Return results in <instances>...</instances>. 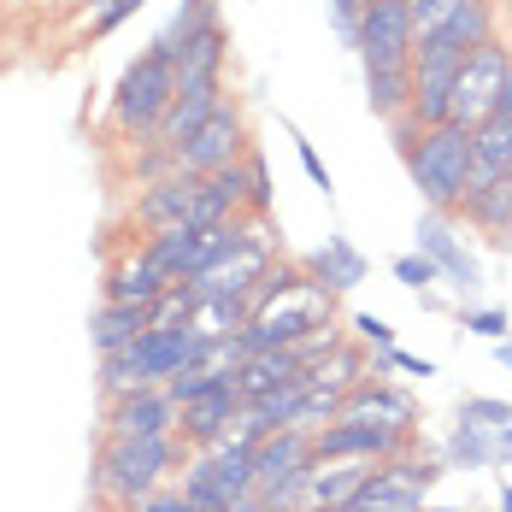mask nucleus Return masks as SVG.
I'll return each instance as SVG.
<instances>
[{
    "label": "nucleus",
    "mask_w": 512,
    "mask_h": 512,
    "mask_svg": "<svg viewBox=\"0 0 512 512\" xmlns=\"http://www.w3.org/2000/svg\"><path fill=\"white\" fill-rule=\"evenodd\" d=\"M495 454H501V465L512 460V418L501 424V430H495Z\"/></svg>",
    "instance_id": "45"
},
{
    "label": "nucleus",
    "mask_w": 512,
    "mask_h": 512,
    "mask_svg": "<svg viewBox=\"0 0 512 512\" xmlns=\"http://www.w3.org/2000/svg\"><path fill=\"white\" fill-rule=\"evenodd\" d=\"M389 271H395V283H401V289H430V283L442 277V271H436V265H430L424 254H401L395 265H389Z\"/></svg>",
    "instance_id": "35"
},
{
    "label": "nucleus",
    "mask_w": 512,
    "mask_h": 512,
    "mask_svg": "<svg viewBox=\"0 0 512 512\" xmlns=\"http://www.w3.org/2000/svg\"><path fill=\"white\" fill-rule=\"evenodd\" d=\"M448 460L465 465V471L501 465V454H495V430H489V424H471V418H460V424H454V436H448Z\"/></svg>",
    "instance_id": "31"
},
{
    "label": "nucleus",
    "mask_w": 512,
    "mask_h": 512,
    "mask_svg": "<svg viewBox=\"0 0 512 512\" xmlns=\"http://www.w3.org/2000/svg\"><path fill=\"white\" fill-rule=\"evenodd\" d=\"M371 471H377V460H318L307 477V507H354Z\"/></svg>",
    "instance_id": "21"
},
{
    "label": "nucleus",
    "mask_w": 512,
    "mask_h": 512,
    "mask_svg": "<svg viewBox=\"0 0 512 512\" xmlns=\"http://www.w3.org/2000/svg\"><path fill=\"white\" fill-rule=\"evenodd\" d=\"M154 330V312L148 307H124V301H101V312L89 318V336H95V348L106 354H124L130 342H142Z\"/></svg>",
    "instance_id": "23"
},
{
    "label": "nucleus",
    "mask_w": 512,
    "mask_h": 512,
    "mask_svg": "<svg viewBox=\"0 0 512 512\" xmlns=\"http://www.w3.org/2000/svg\"><path fill=\"white\" fill-rule=\"evenodd\" d=\"M242 383L230 377V383H218V389H206L195 401H183L177 407V436H183V448L189 454H206V448H218L230 430H236V418H242Z\"/></svg>",
    "instance_id": "9"
},
{
    "label": "nucleus",
    "mask_w": 512,
    "mask_h": 512,
    "mask_svg": "<svg viewBox=\"0 0 512 512\" xmlns=\"http://www.w3.org/2000/svg\"><path fill=\"white\" fill-rule=\"evenodd\" d=\"M242 165H248V212H254V218H271L277 189H271V171H265V159L248 148V159H242Z\"/></svg>",
    "instance_id": "34"
},
{
    "label": "nucleus",
    "mask_w": 512,
    "mask_h": 512,
    "mask_svg": "<svg viewBox=\"0 0 512 512\" xmlns=\"http://www.w3.org/2000/svg\"><path fill=\"white\" fill-rule=\"evenodd\" d=\"M171 283H177V277H165L154 259L136 248L130 259H118V265L106 271V301H124V307H148L154 312V301L171 289Z\"/></svg>",
    "instance_id": "20"
},
{
    "label": "nucleus",
    "mask_w": 512,
    "mask_h": 512,
    "mask_svg": "<svg viewBox=\"0 0 512 512\" xmlns=\"http://www.w3.org/2000/svg\"><path fill=\"white\" fill-rule=\"evenodd\" d=\"M183 460V436H106L95 454V489L112 501V512H136V501H148Z\"/></svg>",
    "instance_id": "1"
},
{
    "label": "nucleus",
    "mask_w": 512,
    "mask_h": 512,
    "mask_svg": "<svg viewBox=\"0 0 512 512\" xmlns=\"http://www.w3.org/2000/svg\"><path fill=\"white\" fill-rule=\"evenodd\" d=\"M177 89H183L177 59L148 42V48L124 65V77H118V89H112V130H124V136H154V124L165 118V106L177 101Z\"/></svg>",
    "instance_id": "4"
},
{
    "label": "nucleus",
    "mask_w": 512,
    "mask_h": 512,
    "mask_svg": "<svg viewBox=\"0 0 512 512\" xmlns=\"http://www.w3.org/2000/svg\"><path fill=\"white\" fill-rule=\"evenodd\" d=\"M501 512H512V483H507V489H501Z\"/></svg>",
    "instance_id": "49"
},
{
    "label": "nucleus",
    "mask_w": 512,
    "mask_h": 512,
    "mask_svg": "<svg viewBox=\"0 0 512 512\" xmlns=\"http://www.w3.org/2000/svg\"><path fill=\"white\" fill-rule=\"evenodd\" d=\"M489 242H495L501 254H512V224H507V230H501V236H489Z\"/></svg>",
    "instance_id": "48"
},
{
    "label": "nucleus",
    "mask_w": 512,
    "mask_h": 512,
    "mask_svg": "<svg viewBox=\"0 0 512 512\" xmlns=\"http://www.w3.org/2000/svg\"><path fill=\"white\" fill-rule=\"evenodd\" d=\"M460 418H471V424H489V430H501L512 418V401H489V395H471L460 407Z\"/></svg>",
    "instance_id": "37"
},
{
    "label": "nucleus",
    "mask_w": 512,
    "mask_h": 512,
    "mask_svg": "<svg viewBox=\"0 0 512 512\" xmlns=\"http://www.w3.org/2000/svg\"><path fill=\"white\" fill-rule=\"evenodd\" d=\"M201 248H206V230H195V224H171V230H154L142 242V254L154 259L165 277H195L201 271Z\"/></svg>",
    "instance_id": "22"
},
{
    "label": "nucleus",
    "mask_w": 512,
    "mask_h": 512,
    "mask_svg": "<svg viewBox=\"0 0 512 512\" xmlns=\"http://www.w3.org/2000/svg\"><path fill=\"white\" fill-rule=\"evenodd\" d=\"M301 271H307L312 283H324L330 295H348V289H359V283H365L371 259L359 254L348 236H324V248H312V254L301 259Z\"/></svg>",
    "instance_id": "19"
},
{
    "label": "nucleus",
    "mask_w": 512,
    "mask_h": 512,
    "mask_svg": "<svg viewBox=\"0 0 512 512\" xmlns=\"http://www.w3.org/2000/svg\"><path fill=\"white\" fill-rule=\"evenodd\" d=\"M412 236H418V254L430 259V265H436L454 289H465V295H471V289L483 283L477 259L465 254V242L454 236V224H448V212H436V206H430V212L418 218V230H412Z\"/></svg>",
    "instance_id": "13"
},
{
    "label": "nucleus",
    "mask_w": 512,
    "mask_h": 512,
    "mask_svg": "<svg viewBox=\"0 0 512 512\" xmlns=\"http://www.w3.org/2000/svg\"><path fill=\"white\" fill-rule=\"evenodd\" d=\"M454 6H460V0H407V12H412V24H418V36H424V30H436V24H442Z\"/></svg>",
    "instance_id": "40"
},
{
    "label": "nucleus",
    "mask_w": 512,
    "mask_h": 512,
    "mask_svg": "<svg viewBox=\"0 0 512 512\" xmlns=\"http://www.w3.org/2000/svg\"><path fill=\"white\" fill-rule=\"evenodd\" d=\"M195 189H201V177H189V171H171V177H159V183H142L130 218H136L148 236H154V230H171V224H189Z\"/></svg>",
    "instance_id": "16"
},
{
    "label": "nucleus",
    "mask_w": 512,
    "mask_h": 512,
    "mask_svg": "<svg viewBox=\"0 0 512 512\" xmlns=\"http://www.w3.org/2000/svg\"><path fill=\"white\" fill-rule=\"evenodd\" d=\"M418 512H454V507H418Z\"/></svg>",
    "instance_id": "51"
},
{
    "label": "nucleus",
    "mask_w": 512,
    "mask_h": 512,
    "mask_svg": "<svg viewBox=\"0 0 512 512\" xmlns=\"http://www.w3.org/2000/svg\"><path fill=\"white\" fill-rule=\"evenodd\" d=\"M289 142H295V154H301V171H307L312 183H318V189L330 195V165H324V159L312 154V142H307V136H301V130H289Z\"/></svg>",
    "instance_id": "41"
},
{
    "label": "nucleus",
    "mask_w": 512,
    "mask_h": 512,
    "mask_svg": "<svg viewBox=\"0 0 512 512\" xmlns=\"http://www.w3.org/2000/svg\"><path fill=\"white\" fill-rule=\"evenodd\" d=\"M330 307H336V295L301 271L289 289L265 295V301L254 307L248 330H242V342H248V354H259V348H295L301 336H312V330L330 324Z\"/></svg>",
    "instance_id": "3"
},
{
    "label": "nucleus",
    "mask_w": 512,
    "mask_h": 512,
    "mask_svg": "<svg viewBox=\"0 0 512 512\" xmlns=\"http://www.w3.org/2000/svg\"><path fill=\"white\" fill-rule=\"evenodd\" d=\"M312 465H318L312 430H301V424H283V430H271L265 442H254V489L289 483V477H307Z\"/></svg>",
    "instance_id": "12"
},
{
    "label": "nucleus",
    "mask_w": 512,
    "mask_h": 512,
    "mask_svg": "<svg viewBox=\"0 0 512 512\" xmlns=\"http://www.w3.org/2000/svg\"><path fill=\"white\" fill-rule=\"evenodd\" d=\"M471 165H477V142L465 124H436L418 136V148L407 154V171L418 183V195L436 206V212H454L465 201V183H471Z\"/></svg>",
    "instance_id": "2"
},
{
    "label": "nucleus",
    "mask_w": 512,
    "mask_h": 512,
    "mask_svg": "<svg viewBox=\"0 0 512 512\" xmlns=\"http://www.w3.org/2000/svg\"><path fill=\"white\" fill-rule=\"evenodd\" d=\"M224 59H230V30L218 18H206L189 36V48L177 53V77L183 83H212V77H224Z\"/></svg>",
    "instance_id": "24"
},
{
    "label": "nucleus",
    "mask_w": 512,
    "mask_h": 512,
    "mask_svg": "<svg viewBox=\"0 0 512 512\" xmlns=\"http://www.w3.org/2000/svg\"><path fill=\"white\" fill-rule=\"evenodd\" d=\"M224 512H265V501H259V489H248V495H236Z\"/></svg>",
    "instance_id": "44"
},
{
    "label": "nucleus",
    "mask_w": 512,
    "mask_h": 512,
    "mask_svg": "<svg viewBox=\"0 0 512 512\" xmlns=\"http://www.w3.org/2000/svg\"><path fill=\"white\" fill-rule=\"evenodd\" d=\"M365 354H371L365 342H342L324 365H312L307 377H312V383H330V389H354V383L371 377V359H365Z\"/></svg>",
    "instance_id": "32"
},
{
    "label": "nucleus",
    "mask_w": 512,
    "mask_h": 512,
    "mask_svg": "<svg viewBox=\"0 0 512 512\" xmlns=\"http://www.w3.org/2000/svg\"><path fill=\"white\" fill-rule=\"evenodd\" d=\"M136 512H195V507H189L183 489H154L148 501H136Z\"/></svg>",
    "instance_id": "42"
},
{
    "label": "nucleus",
    "mask_w": 512,
    "mask_h": 512,
    "mask_svg": "<svg viewBox=\"0 0 512 512\" xmlns=\"http://www.w3.org/2000/svg\"><path fill=\"white\" fill-rule=\"evenodd\" d=\"M242 212H248V165H224V171L201 177L195 206H189V224L195 230H218V224H230Z\"/></svg>",
    "instance_id": "18"
},
{
    "label": "nucleus",
    "mask_w": 512,
    "mask_h": 512,
    "mask_svg": "<svg viewBox=\"0 0 512 512\" xmlns=\"http://www.w3.org/2000/svg\"><path fill=\"white\" fill-rule=\"evenodd\" d=\"M354 342H365V348H377V354H389V348H395V330H389L383 318L359 312V318H354Z\"/></svg>",
    "instance_id": "39"
},
{
    "label": "nucleus",
    "mask_w": 512,
    "mask_h": 512,
    "mask_svg": "<svg viewBox=\"0 0 512 512\" xmlns=\"http://www.w3.org/2000/svg\"><path fill=\"white\" fill-rule=\"evenodd\" d=\"M412 53H418V24H412L407 0H365V12H359V59H365V71L412 65Z\"/></svg>",
    "instance_id": "6"
},
{
    "label": "nucleus",
    "mask_w": 512,
    "mask_h": 512,
    "mask_svg": "<svg viewBox=\"0 0 512 512\" xmlns=\"http://www.w3.org/2000/svg\"><path fill=\"white\" fill-rule=\"evenodd\" d=\"M189 6H201V12H218V0H189Z\"/></svg>",
    "instance_id": "50"
},
{
    "label": "nucleus",
    "mask_w": 512,
    "mask_h": 512,
    "mask_svg": "<svg viewBox=\"0 0 512 512\" xmlns=\"http://www.w3.org/2000/svg\"><path fill=\"white\" fill-rule=\"evenodd\" d=\"M177 489L189 495V507H195V512H224V507H230V489L218 483L212 454H189V460H183V483H177Z\"/></svg>",
    "instance_id": "29"
},
{
    "label": "nucleus",
    "mask_w": 512,
    "mask_h": 512,
    "mask_svg": "<svg viewBox=\"0 0 512 512\" xmlns=\"http://www.w3.org/2000/svg\"><path fill=\"white\" fill-rule=\"evenodd\" d=\"M389 371H407V377H436V365L430 359H418V354H401V348H389V354H377Z\"/></svg>",
    "instance_id": "43"
},
{
    "label": "nucleus",
    "mask_w": 512,
    "mask_h": 512,
    "mask_svg": "<svg viewBox=\"0 0 512 512\" xmlns=\"http://www.w3.org/2000/svg\"><path fill=\"white\" fill-rule=\"evenodd\" d=\"M436 477H442V465L407 460V454L377 460L371 483L354 495V512H418L424 507V495L436 489Z\"/></svg>",
    "instance_id": "7"
},
{
    "label": "nucleus",
    "mask_w": 512,
    "mask_h": 512,
    "mask_svg": "<svg viewBox=\"0 0 512 512\" xmlns=\"http://www.w3.org/2000/svg\"><path fill=\"white\" fill-rule=\"evenodd\" d=\"M148 0H106V6H95V18H89V36H112L130 12H142Z\"/></svg>",
    "instance_id": "36"
},
{
    "label": "nucleus",
    "mask_w": 512,
    "mask_h": 512,
    "mask_svg": "<svg viewBox=\"0 0 512 512\" xmlns=\"http://www.w3.org/2000/svg\"><path fill=\"white\" fill-rule=\"evenodd\" d=\"M342 418H371V424H389V430H418V407H412L407 389H395L389 377H365L342 395Z\"/></svg>",
    "instance_id": "17"
},
{
    "label": "nucleus",
    "mask_w": 512,
    "mask_h": 512,
    "mask_svg": "<svg viewBox=\"0 0 512 512\" xmlns=\"http://www.w3.org/2000/svg\"><path fill=\"white\" fill-rule=\"evenodd\" d=\"M460 212L483 230V236H501L512 224V177H489V183H471L465 189Z\"/></svg>",
    "instance_id": "26"
},
{
    "label": "nucleus",
    "mask_w": 512,
    "mask_h": 512,
    "mask_svg": "<svg viewBox=\"0 0 512 512\" xmlns=\"http://www.w3.org/2000/svg\"><path fill=\"white\" fill-rule=\"evenodd\" d=\"M307 365L295 359V348H259V354L242 359V371H236V383H242V395H271V389H283V383H295Z\"/></svg>",
    "instance_id": "25"
},
{
    "label": "nucleus",
    "mask_w": 512,
    "mask_h": 512,
    "mask_svg": "<svg viewBox=\"0 0 512 512\" xmlns=\"http://www.w3.org/2000/svg\"><path fill=\"white\" fill-rule=\"evenodd\" d=\"M495 112H507L512 118V48H507V83H501V106H495Z\"/></svg>",
    "instance_id": "46"
},
{
    "label": "nucleus",
    "mask_w": 512,
    "mask_h": 512,
    "mask_svg": "<svg viewBox=\"0 0 512 512\" xmlns=\"http://www.w3.org/2000/svg\"><path fill=\"white\" fill-rule=\"evenodd\" d=\"M460 330H471V336H489V342H501V336H507V312H501V307L460 312Z\"/></svg>",
    "instance_id": "38"
},
{
    "label": "nucleus",
    "mask_w": 512,
    "mask_h": 512,
    "mask_svg": "<svg viewBox=\"0 0 512 512\" xmlns=\"http://www.w3.org/2000/svg\"><path fill=\"white\" fill-rule=\"evenodd\" d=\"M312 448H318V460H395L412 448V436L389 430V424H371V418H336L312 436Z\"/></svg>",
    "instance_id": "10"
},
{
    "label": "nucleus",
    "mask_w": 512,
    "mask_h": 512,
    "mask_svg": "<svg viewBox=\"0 0 512 512\" xmlns=\"http://www.w3.org/2000/svg\"><path fill=\"white\" fill-rule=\"evenodd\" d=\"M106 436H177V401L165 395V383L106 401Z\"/></svg>",
    "instance_id": "14"
},
{
    "label": "nucleus",
    "mask_w": 512,
    "mask_h": 512,
    "mask_svg": "<svg viewBox=\"0 0 512 512\" xmlns=\"http://www.w3.org/2000/svg\"><path fill=\"white\" fill-rule=\"evenodd\" d=\"M495 42V0H460L436 30L418 36V53H471Z\"/></svg>",
    "instance_id": "15"
},
{
    "label": "nucleus",
    "mask_w": 512,
    "mask_h": 512,
    "mask_svg": "<svg viewBox=\"0 0 512 512\" xmlns=\"http://www.w3.org/2000/svg\"><path fill=\"white\" fill-rule=\"evenodd\" d=\"M501 83H507V42H483V48H471L460 83H454V124L477 130V124L501 106Z\"/></svg>",
    "instance_id": "8"
},
{
    "label": "nucleus",
    "mask_w": 512,
    "mask_h": 512,
    "mask_svg": "<svg viewBox=\"0 0 512 512\" xmlns=\"http://www.w3.org/2000/svg\"><path fill=\"white\" fill-rule=\"evenodd\" d=\"M342 395H348V389H330V383H312V377H307V395H301V412H295V424L318 436L324 424H336V418H342Z\"/></svg>",
    "instance_id": "33"
},
{
    "label": "nucleus",
    "mask_w": 512,
    "mask_h": 512,
    "mask_svg": "<svg viewBox=\"0 0 512 512\" xmlns=\"http://www.w3.org/2000/svg\"><path fill=\"white\" fill-rule=\"evenodd\" d=\"M365 106L371 118H401L412 112V65H383V71H365Z\"/></svg>",
    "instance_id": "27"
},
{
    "label": "nucleus",
    "mask_w": 512,
    "mask_h": 512,
    "mask_svg": "<svg viewBox=\"0 0 512 512\" xmlns=\"http://www.w3.org/2000/svg\"><path fill=\"white\" fill-rule=\"evenodd\" d=\"M495 359H501V365H507V371H512V342H507V336L495 342Z\"/></svg>",
    "instance_id": "47"
},
{
    "label": "nucleus",
    "mask_w": 512,
    "mask_h": 512,
    "mask_svg": "<svg viewBox=\"0 0 512 512\" xmlns=\"http://www.w3.org/2000/svg\"><path fill=\"white\" fill-rule=\"evenodd\" d=\"M224 101H230V95H224V77H212V83H183L177 101L165 106V118L154 124V136H148L142 148H171V154H177V148H183V142H189V136H195Z\"/></svg>",
    "instance_id": "11"
},
{
    "label": "nucleus",
    "mask_w": 512,
    "mask_h": 512,
    "mask_svg": "<svg viewBox=\"0 0 512 512\" xmlns=\"http://www.w3.org/2000/svg\"><path fill=\"white\" fill-rule=\"evenodd\" d=\"M471 142H477V165H483V171L512 177V118L507 112H489V118L471 130Z\"/></svg>",
    "instance_id": "30"
},
{
    "label": "nucleus",
    "mask_w": 512,
    "mask_h": 512,
    "mask_svg": "<svg viewBox=\"0 0 512 512\" xmlns=\"http://www.w3.org/2000/svg\"><path fill=\"white\" fill-rule=\"evenodd\" d=\"M248 318H254V301H248V295H201V307H195L189 324H195L201 336H242Z\"/></svg>",
    "instance_id": "28"
},
{
    "label": "nucleus",
    "mask_w": 512,
    "mask_h": 512,
    "mask_svg": "<svg viewBox=\"0 0 512 512\" xmlns=\"http://www.w3.org/2000/svg\"><path fill=\"white\" fill-rule=\"evenodd\" d=\"M171 159H177V171H189V177H212V171H224V165H242V159H248V118H242V106L224 101Z\"/></svg>",
    "instance_id": "5"
}]
</instances>
